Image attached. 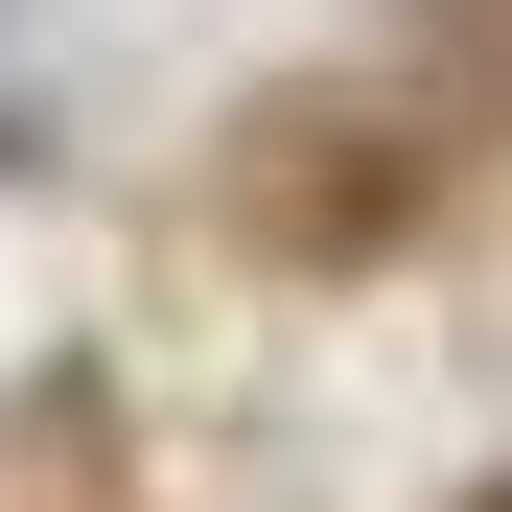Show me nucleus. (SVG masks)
<instances>
[{
	"mask_svg": "<svg viewBox=\"0 0 512 512\" xmlns=\"http://www.w3.org/2000/svg\"><path fill=\"white\" fill-rule=\"evenodd\" d=\"M489 512H512V489H489Z\"/></svg>",
	"mask_w": 512,
	"mask_h": 512,
	"instance_id": "obj_1",
	"label": "nucleus"
}]
</instances>
